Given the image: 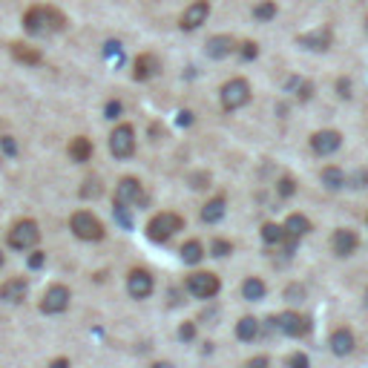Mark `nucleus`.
<instances>
[{"label": "nucleus", "mask_w": 368, "mask_h": 368, "mask_svg": "<svg viewBox=\"0 0 368 368\" xmlns=\"http://www.w3.org/2000/svg\"><path fill=\"white\" fill-rule=\"evenodd\" d=\"M67 308H69V288H64V285L46 288V294L41 299V311L44 314H64Z\"/></svg>", "instance_id": "9"}, {"label": "nucleus", "mask_w": 368, "mask_h": 368, "mask_svg": "<svg viewBox=\"0 0 368 368\" xmlns=\"http://www.w3.org/2000/svg\"><path fill=\"white\" fill-rule=\"evenodd\" d=\"M288 365H294V368H305V365H308V357H305V354H294V357H288Z\"/></svg>", "instance_id": "37"}, {"label": "nucleus", "mask_w": 368, "mask_h": 368, "mask_svg": "<svg viewBox=\"0 0 368 368\" xmlns=\"http://www.w3.org/2000/svg\"><path fill=\"white\" fill-rule=\"evenodd\" d=\"M127 290H130L132 299H147L152 294V277L147 274V270H130Z\"/></svg>", "instance_id": "13"}, {"label": "nucleus", "mask_w": 368, "mask_h": 368, "mask_svg": "<svg viewBox=\"0 0 368 368\" xmlns=\"http://www.w3.org/2000/svg\"><path fill=\"white\" fill-rule=\"evenodd\" d=\"M12 55H15L21 64H29V67L44 64V55L37 52V49H32V46H24V44H12Z\"/></svg>", "instance_id": "24"}, {"label": "nucleus", "mask_w": 368, "mask_h": 368, "mask_svg": "<svg viewBox=\"0 0 368 368\" xmlns=\"http://www.w3.org/2000/svg\"><path fill=\"white\" fill-rule=\"evenodd\" d=\"M3 147H6V152H15V141L12 139H3Z\"/></svg>", "instance_id": "42"}, {"label": "nucleus", "mask_w": 368, "mask_h": 368, "mask_svg": "<svg viewBox=\"0 0 368 368\" xmlns=\"http://www.w3.org/2000/svg\"><path fill=\"white\" fill-rule=\"evenodd\" d=\"M351 187H368V170H360V173H354Z\"/></svg>", "instance_id": "35"}, {"label": "nucleus", "mask_w": 368, "mask_h": 368, "mask_svg": "<svg viewBox=\"0 0 368 368\" xmlns=\"http://www.w3.org/2000/svg\"><path fill=\"white\" fill-rule=\"evenodd\" d=\"M328 345H331V351H334L337 357H348V354L354 351L357 340H354V334H351V328H337V331L331 334V340H328Z\"/></svg>", "instance_id": "17"}, {"label": "nucleus", "mask_w": 368, "mask_h": 368, "mask_svg": "<svg viewBox=\"0 0 368 368\" xmlns=\"http://www.w3.org/2000/svg\"><path fill=\"white\" fill-rule=\"evenodd\" d=\"M159 69H161V61H159V58L150 55V52H144V55L135 58L132 78H135V81H150V78H156V75H159Z\"/></svg>", "instance_id": "16"}, {"label": "nucleus", "mask_w": 368, "mask_h": 368, "mask_svg": "<svg viewBox=\"0 0 368 368\" xmlns=\"http://www.w3.org/2000/svg\"><path fill=\"white\" fill-rule=\"evenodd\" d=\"M239 52H242V58H245V61H254V58H256V55H259V46H256V44H254V41H245V44H242V49H239Z\"/></svg>", "instance_id": "33"}, {"label": "nucleus", "mask_w": 368, "mask_h": 368, "mask_svg": "<svg viewBox=\"0 0 368 368\" xmlns=\"http://www.w3.org/2000/svg\"><path fill=\"white\" fill-rule=\"evenodd\" d=\"M0 265H3V254H0Z\"/></svg>", "instance_id": "43"}, {"label": "nucleus", "mask_w": 368, "mask_h": 368, "mask_svg": "<svg viewBox=\"0 0 368 368\" xmlns=\"http://www.w3.org/2000/svg\"><path fill=\"white\" fill-rule=\"evenodd\" d=\"M37 239H41V230H37V225L32 219H21L15 222L12 230H9V245L15 250H29L37 245Z\"/></svg>", "instance_id": "6"}, {"label": "nucleus", "mask_w": 368, "mask_h": 368, "mask_svg": "<svg viewBox=\"0 0 368 368\" xmlns=\"http://www.w3.org/2000/svg\"><path fill=\"white\" fill-rule=\"evenodd\" d=\"M182 259L187 262V265H199L202 259H204V247H202V242H187L184 247H182Z\"/></svg>", "instance_id": "27"}, {"label": "nucleus", "mask_w": 368, "mask_h": 368, "mask_svg": "<svg viewBox=\"0 0 368 368\" xmlns=\"http://www.w3.org/2000/svg\"><path fill=\"white\" fill-rule=\"evenodd\" d=\"M230 250H234V245L225 242V239H213V245H210V254L213 256H227Z\"/></svg>", "instance_id": "31"}, {"label": "nucleus", "mask_w": 368, "mask_h": 368, "mask_svg": "<svg viewBox=\"0 0 368 368\" xmlns=\"http://www.w3.org/2000/svg\"><path fill=\"white\" fill-rule=\"evenodd\" d=\"M219 288H222L219 277L210 274V270H196V274L187 277V290L196 299H213V297L219 294Z\"/></svg>", "instance_id": "5"}, {"label": "nucleus", "mask_w": 368, "mask_h": 368, "mask_svg": "<svg viewBox=\"0 0 368 368\" xmlns=\"http://www.w3.org/2000/svg\"><path fill=\"white\" fill-rule=\"evenodd\" d=\"M207 15H210V3H207V0H193V3L184 9L179 26H182L184 32H193V29H199V26L207 21Z\"/></svg>", "instance_id": "12"}, {"label": "nucleus", "mask_w": 368, "mask_h": 368, "mask_svg": "<svg viewBox=\"0 0 368 368\" xmlns=\"http://www.w3.org/2000/svg\"><path fill=\"white\" fill-rule=\"evenodd\" d=\"M69 227H72V234L78 236V239H84V242H98V239H104V225H101L98 216H92L89 210L72 213Z\"/></svg>", "instance_id": "3"}, {"label": "nucleus", "mask_w": 368, "mask_h": 368, "mask_svg": "<svg viewBox=\"0 0 368 368\" xmlns=\"http://www.w3.org/2000/svg\"><path fill=\"white\" fill-rule=\"evenodd\" d=\"M24 26L35 37H49L55 32H61L67 26V15L61 9H55L49 3H37L24 15Z\"/></svg>", "instance_id": "1"}, {"label": "nucleus", "mask_w": 368, "mask_h": 368, "mask_svg": "<svg viewBox=\"0 0 368 368\" xmlns=\"http://www.w3.org/2000/svg\"><path fill=\"white\" fill-rule=\"evenodd\" d=\"M225 196H216V199H210L204 207H202V219L207 222V225H216V222H222L225 219Z\"/></svg>", "instance_id": "21"}, {"label": "nucleus", "mask_w": 368, "mask_h": 368, "mask_svg": "<svg viewBox=\"0 0 368 368\" xmlns=\"http://www.w3.org/2000/svg\"><path fill=\"white\" fill-rule=\"evenodd\" d=\"M69 156L78 161V164H84V161H89L92 159V141L89 139H84V135H78V139H72V144H69Z\"/></svg>", "instance_id": "22"}, {"label": "nucleus", "mask_w": 368, "mask_h": 368, "mask_svg": "<svg viewBox=\"0 0 368 368\" xmlns=\"http://www.w3.org/2000/svg\"><path fill=\"white\" fill-rule=\"evenodd\" d=\"M44 259H46V256L41 254V250H35V254L29 256V268H41V265H44Z\"/></svg>", "instance_id": "39"}, {"label": "nucleus", "mask_w": 368, "mask_h": 368, "mask_svg": "<svg viewBox=\"0 0 368 368\" xmlns=\"http://www.w3.org/2000/svg\"><path fill=\"white\" fill-rule=\"evenodd\" d=\"M119 112H121V104H119V101H109V104H107V119H115Z\"/></svg>", "instance_id": "41"}, {"label": "nucleus", "mask_w": 368, "mask_h": 368, "mask_svg": "<svg viewBox=\"0 0 368 368\" xmlns=\"http://www.w3.org/2000/svg\"><path fill=\"white\" fill-rule=\"evenodd\" d=\"M109 152L115 159H130L135 152V130L130 124H119L109 135Z\"/></svg>", "instance_id": "7"}, {"label": "nucleus", "mask_w": 368, "mask_h": 368, "mask_svg": "<svg viewBox=\"0 0 368 368\" xmlns=\"http://www.w3.org/2000/svg\"><path fill=\"white\" fill-rule=\"evenodd\" d=\"M277 190H279V196H282V199H290V196L297 193V182L285 176V179H279V187H277Z\"/></svg>", "instance_id": "32"}, {"label": "nucleus", "mask_w": 368, "mask_h": 368, "mask_svg": "<svg viewBox=\"0 0 368 368\" xmlns=\"http://www.w3.org/2000/svg\"><path fill=\"white\" fill-rule=\"evenodd\" d=\"M144 199V187L139 179H121L119 184H115V204L124 207V204H139Z\"/></svg>", "instance_id": "11"}, {"label": "nucleus", "mask_w": 368, "mask_h": 368, "mask_svg": "<svg viewBox=\"0 0 368 368\" xmlns=\"http://www.w3.org/2000/svg\"><path fill=\"white\" fill-rule=\"evenodd\" d=\"M26 290H29L26 279H9V282L0 285V299H3V302H12V305H15V302H24Z\"/></svg>", "instance_id": "19"}, {"label": "nucleus", "mask_w": 368, "mask_h": 368, "mask_svg": "<svg viewBox=\"0 0 368 368\" xmlns=\"http://www.w3.org/2000/svg\"><path fill=\"white\" fill-rule=\"evenodd\" d=\"M282 227H285V239H297V242L311 234V222H308V216H302V213H290Z\"/></svg>", "instance_id": "18"}, {"label": "nucleus", "mask_w": 368, "mask_h": 368, "mask_svg": "<svg viewBox=\"0 0 368 368\" xmlns=\"http://www.w3.org/2000/svg\"><path fill=\"white\" fill-rule=\"evenodd\" d=\"M236 337H239L242 342H254V340L259 337V319L242 317V319L236 322Z\"/></svg>", "instance_id": "23"}, {"label": "nucleus", "mask_w": 368, "mask_h": 368, "mask_svg": "<svg viewBox=\"0 0 368 368\" xmlns=\"http://www.w3.org/2000/svg\"><path fill=\"white\" fill-rule=\"evenodd\" d=\"M285 297H290V299H294V302H299V299L305 297V290H302L299 285H290V288L285 290Z\"/></svg>", "instance_id": "36"}, {"label": "nucleus", "mask_w": 368, "mask_h": 368, "mask_svg": "<svg viewBox=\"0 0 368 368\" xmlns=\"http://www.w3.org/2000/svg\"><path fill=\"white\" fill-rule=\"evenodd\" d=\"M340 98H351V84H348V78L340 81Z\"/></svg>", "instance_id": "40"}, {"label": "nucleus", "mask_w": 368, "mask_h": 368, "mask_svg": "<svg viewBox=\"0 0 368 368\" xmlns=\"http://www.w3.org/2000/svg\"><path fill=\"white\" fill-rule=\"evenodd\" d=\"M357 245H360V239H357V234L354 230H348V227H340V230H334V236H331V250L337 256H351L354 250H357Z\"/></svg>", "instance_id": "14"}, {"label": "nucleus", "mask_w": 368, "mask_h": 368, "mask_svg": "<svg viewBox=\"0 0 368 368\" xmlns=\"http://www.w3.org/2000/svg\"><path fill=\"white\" fill-rule=\"evenodd\" d=\"M331 41H334V35H331V29H328V26L314 29V32H308V35H299V37H297L299 46L314 49V52H325L328 46H331Z\"/></svg>", "instance_id": "15"}, {"label": "nucleus", "mask_w": 368, "mask_h": 368, "mask_svg": "<svg viewBox=\"0 0 368 368\" xmlns=\"http://www.w3.org/2000/svg\"><path fill=\"white\" fill-rule=\"evenodd\" d=\"M254 17H256V21H274V17H277V3H274V0H262L259 6H254Z\"/></svg>", "instance_id": "29"}, {"label": "nucleus", "mask_w": 368, "mask_h": 368, "mask_svg": "<svg viewBox=\"0 0 368 368\" xmlns=\"http://www.w3.org/2000/svg\"><path fill=\"white\" fill-rule=\"evenodd\" d=\"M340 147H342V135L337 130H319L311 135V150L317 156H334Z\"/></svg>", "instance_id": "10"}, {"label": "nucleus", "mask_w": 368, "mask_h": 368, "mask_svg": "<svg viewBox=\"0 0 368 368\" xmlns=\"http://www.w3.org/2000/svg\"><path fill=\"white\" fill-rule=\"evenodd\" d=\"M219 98H222V107L227 112H234V109H242L247 101H250V84L245 78H230L222 92H219Z\"/></svg>", "instance_id": "4"}, {"label": "nucleus", "mask_w": 368, "mask_h": 368, "mask_svg": "<svg viewBox=\"0 0 368 368\" xmlns=\"http://www.w3.org/2000/svg\"><path fill=\"white\" fill-rule=\"evenodd\" d=\"M234 49H236V44H234V37H230V35H216V37H210V41H207V55L216 58V61L227 58Z\"/></svg>", "instance_id": "20"}, {"label": "nucleus", "mask_w": 368, "mask_h": 368, "mask_svg": "<svg viewBox=\"0 0 368 368\" xmlns=\"http://www.w3.org/2000/svg\"><path fill=\"white\" fill-rule=\"evenodd\" d=\"M297 87H299V101H308V98H311V95H314V84H308V81H297Z\"/></svg>", "instance_id": "34"}, {"label": "nucleus", "mask_w": 368, "mask_h": 368, "mask_svg": "<svg viewBox=\"0 0 368 368\" xmlns=\"http://www.w3.org/2000/svg\"><path fill=\"white\" fill-rule=\"evenodd\" d=\"M322 184L328 190H342L345 187V173L340 167H325L322 170Z\"/></svg>", "instance_id": "26"}, {"label": "nucleus", "mask_w": 368, "mask_h": 368, "mask_svg": "<svg viewBox=\"0 0 368 368\" xmlns=\"http://www.w3.org/2000/svg\"><path fill=\"white\" fill-rule=\"evenodd\" d=\"M265 282L262 279H256V277H250V279H245V285H242V297L247 299V302H256V299H262L265 297Z\"/></svg>", "instance_id": "25"}, {"label": "nucleus", "mask_w": 368, "mask_h": 368, "mask_svg": "<svg viewBox=\"0 0 368 368\" xmlns=\"http://www.w3.org/2000/svg\"><path fill=\"white\" fill-rule=\"evenodd\" d=\"M182 227H184V219L179 216V213L164 210V213H159V216H152V219H150V225H147V236H150L152 242H167V239L176 236Z\"/></svg>", "instance_id": "2"}, {"label": "nucleus", "mask_w": 368, "mask_h": 368, "mask_svg": "<svg viewBox=\"0 0 368 368\" xmlns=\"http://www.w3.org/2000/svg\"><path fill=\"white\" fill-rule=\"evenodd\" d=\"M262 239H265L268 245H279V242H285V227H282V225H274V222L262 225Z\"/></svg>", "instance_id": "28"}, {"label": "nucleus", "mask_w": 368, "mask_h": 368, "mask_svg": "<svg viewBox=\"0 0 368 368\" xmlns=\"http://www.w3.org/2000/svg\"><path fill=\"white\" fill-rule=\"evenodd\" d=\"M277 322V331L285 334V337H305V334H311V319L297 314V311H285L279 317H274Z\"/></svg>", "instance_id": "8"}, {"label": "nucleus", "mask_w": 368, "mask_h": 368, "mask_svg": "<svg viewBox=\"0 0 368 368\" xmlns=\"http://www.w3.org/2000/svg\"><path fill=\"white\" fill-rule=\"evenodd\" d=\"M81 196H84V199H89V196H92V199H95V196H101V182H98V179H87L84 187H81Z\"/></svg>", "instance_id": "30"}, {"label": "nucleus", "mask_w": 368, "mask_h": 368, "mask_svg": "<svg viewBox=\"0 0 368 368\" xmlns=\"http://www.w3.org/2000/svg\"><path fill=\"white\" fill-rule=\"evenodd\" d=\"M193 334H196V328H193V322H187V325H182V328H179V337H182V340H193Z\"/></svg>", "instance_id": "38"}, {"label": "nucleus", "mask_w": 368, "mask_h": 368, "mask_svg": "<svg viewBox=\"0 0 368 368\" xmlns=\"http://www.w3.org/2000/svg\"><path fill=\"white\" fill-rule=\"evenodd\" d=\"M365 302H368V290H365Z\"/></svg>", "instance_id": "44"}]
</instances>
